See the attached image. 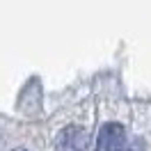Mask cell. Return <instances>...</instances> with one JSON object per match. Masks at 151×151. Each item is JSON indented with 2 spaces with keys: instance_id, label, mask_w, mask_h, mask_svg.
I'll use <instances>...</instances> for the list:
<instances>
[{
  "instance_id": "1",
  "label": "cell",
  "mask_w": 151,
  "mask_h": 151,
  "mask_svg": "<svg viewBox=\"0 0 151 151\" xmlns=\"http://www.w3.org/2000/svg\"><path fill=\"white\" fill-rule=\"evenodd\" d=\"M126 142V131L119 124H105L96 135V149L94 151H122Z\"/></svg>"
},
{
  "instance_id": "2",
  "label": "cell",
  "mask_w": 151,
  "mask_h": 151,
  "mask_svg": "<svg viewBox=\"0 0 151 151\" xmlns=\"http://www.w3.org/2000/svg\"><path fill=\"white\" fill-rule=\"evenodd\" d=\"M89 135L78 126H66L57 135V151H87Z\"/></svg>"
},
{
  "instance_id": "3",
  "label": "cell",
  "mask_w": 151,
  "mask_h": 151,
  "mask_svg": "<svg viewBox=\"0 0 151 151\" xmlns=\"http://www.w3.org/2000/svg\"><path fill=\"white\" fill-rule=\"evenodd\" d=\"M126 151H142V142H135V147H128Z\"/></svg>"
},
{
  "instance_id": "4",
  "label": "cell",
  "mask_w": 151,
  "mask_h": 151,
  "mask_svg": "<svg viewBox=\"0 0 151 151\" xmlns=\"http://www.w3.org/2000/svg\"><path fill=\"white\" fill-rule=\"evenodd\" d=\"M16 151H25V149H16Z\"/></svg>"
}]
</instances>
